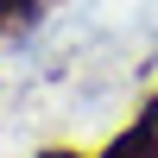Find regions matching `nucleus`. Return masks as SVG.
Masks as SVG:
<instances>
[{"instance_id":"obj_1","label":"nucleus","mask_w":158,"mask_h":158,"mask_svg":"<svg viewBox=\"0 0 158 158\" xmlns=\"http://www.w3.org/2000/svg\"><path fill=\"white\" fill-rule=\"evenodd\" d=\"M101 158H158V127L133 120L127 133H114L108 146H101Z\"/></svg>"},{"instance_id":"obj_2","label":"nucleus","mask_w":158,"mask_h":158,"mask_svg":"<svg viewBox=\"0 0 158 158\" xmlns=\"http://www.w3.org/2000/svg\"><path fill=\"white\" fill-rule=\"evenodd\" d=\"M25 6H32V0H0V25H6V19H19Z\"/></svg>"},{"instance_id":"obj_4","label":"nucleus","mask_w":158,"mask_h":158,"mask_svg":"<svg viewBox=\"0 0 158 158\" xmlns=\"http://www.w3.org/2000/svg\"><path fill=\"white\" fill-rule=\"evenodd\" d=\"M139 120H146V127H158V95L146 101V108H139Z\"/></svg>"},{"instance_id":"obj_3","label":"nucleus","mask_w":158,"mask_h":158,"mask_svg":"<svg viewBox=\"0 0 158 158\" xmlns=\"http://www.w3.org/2000/svg\"><path fill=\"white\" fill-rule=\"evenodd\" d=\"M38 158H89V152H76V146H44Z\"/></svg>"}]
</instances>
